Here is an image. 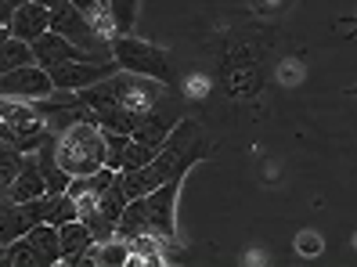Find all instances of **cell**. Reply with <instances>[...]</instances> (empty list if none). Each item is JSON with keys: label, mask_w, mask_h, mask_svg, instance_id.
<instances>
[{"label": "cell", "mask_w": 357, "mask_h": 267, "mask_svg": "<svg viewBox=\"0 0 357 267\" xmlns=\"http://www.w3.org/2000/svg\"><path fill=\"white\" fill-rule=\"evenodd\" d=\"M33 224H36V217H33V210H29V202L0 199V245L22 238Z\"/></svg>", "instance_id": "7c38bea8"}, {"label": "cell", "mask_w": 357, "mask_h": 267, "mask_svg": "<svg viewBox=\"0 0 357 267\" xmlns=\"http://www.w3.org/2000/svg\"><path fill=\"white\" fill-rule=\"evenodd\" d=\"M177 123H181V109L174 105V101L170 98H159L155 101V105L149 109V112H141V119H137V127H134V141H144V145H162V141L166 137H170V130L177 127Z\"/></svg>", "instance_id": "ba28073f"}, {"label": "cell", "mask_w": 357, "mask_h": 267, "mask_svg": "<svg viewBox=\"0 0 357 267\" xmlns=\"http://www.w3.org/2000/svg\"><path fill=\"white\" fill-rule=\"evenodd\" d=\"M137 8H141V0H109V18H112V29L116 36H130L134 26H137Z\"/></svg>", "instance_id": "2e32d148"}, {"label": "cell", "mask_w": 357, "mask_h": 267, "mask_svg": "<svg viewBox=\"0 0 357 267\" xmlns=\"http://www.w3.org/2000/svg\"><path fill=\"white\" fill-rule=\"evenodd\" d=\"M61 264V242L54 224H33V228L4 245V267H54Z\"/></svg>", "instance_id": "5b68a950"}, {"label": "cell", "mask_w": 357, "mask_h": 267, "mask_svg": "<svg viewBox=\"0 0 357 267\" xmlns=\"http://www.w3.org/2000/svg\"><path fill=\"white\" fill-rule=\"evenodd\" d=\"M36 4H44V8H58L61 0H36Z\"/></svg>", "instance_id": "cb8c5ba5"}, {"label": "cell", "mask_w": 357, "mask_h": 267, "mask_svg": "<svg viewBox=\"0 0 357 267\" xmlns=\"http://www.w3.org/2000/svg\"><path fill=\"white\" fill-rule=\"evenodd\" d=\"M29 47H33V61H36V66H44V69L61 66V61H105V58H98L91 51L76 47L73 40H66V36L54 33V29H47L40 40H33Z\"/></svg>", "instance_id": "9c48e42d"}, {"label": "cell", "mask_w": 357, "mask_h": 267, "mask_svg": "<svg viewBox=\"0 0 357 267\" xmlns=\"http://www.w3.org/2000/svg\"><path fill=\"white\" fill-rule=\"evenodd\" d=\"M98 8H109V0H98Z\"/></svg>", "instance_id": "484cf974"}, {"label": "cell", "mask_w": 357, "mask_h": 267, "mask_svg": "<svg viewBox=\"0 0 357 267\" xmlns=\"http://www.w3.org/2000/svg\"><path fill=\"white\" fill-rule=\"evenodd\" d=\"M51 29V8L36 4V0H29V4L15 8V26H11V36L15 40H26V44H33V40H40Z\"/></svg>", "instance_id": "8fae6325"}, {"label": "cell", "mask_w": 357, "mask_h": 267, "mask_svg": "<svg viewBox=\"0 0 357 267\" xmlns=\"http://www.w3.org/2000/svg\"><path fill=\"white\" fill-rule=\"evenodd\" d=\"M36 167L44 170V181H47V192H51V195H66V192H69L73 174L58 162V152H54V134H47V137L36 145Z\"/></svg>", "instance_id": "30bf717a"}, {"label": "cell", "mask_w": 357, "mask_h": 267, "mask_svg": "<svg viewBox=\"0 0 357 267\" xmlns=\"http://www.w3.org/2000/svg\"><path fill=\"white\" fill-rule=\"evenodd\" d=\"M11 26H15V8L8 4V0H0V44L11 40Z\"/></svg>", "instance_id": "44dd1931"}, {"label": "cell", "mask_w": 357, "mask_h": 267, "mask_svg": "<svg viewBox=\"0 0 357 267\" xmlns=\"http://www.w3.org/2000/svg\"><path fill=\"white\" fill-rule=\"evenodd\" d=\"M112 58L119 61L123 73H137V76L159 79L166 87H177V73L170 66V54L155 44H149V40H137L134 33L130 36H112Z\"/></svg>", "instance_id": "277c9868"}, {"label": "cell", "mask_w": 357, "mask_h": 267, "mask_svg": "<svg viewBox=\"0 0 357 267\" xmlns=\"http://www.w3.org/2000/svg\"><path fill=\"white\" fill-rule=\"evenodd\" d=\"M8 4H11V8H22V4H29V0H8Z\"/></svg>", "instance_id": "d4e9b609"}, {"label": "cell", "mask_w": 357, "mask_h": 267, "mask_svg": "<svg viewBox=\"0 0 357 267\" xmlns=\"http://www.w3.org/2000/svg\"><path fill=\"white\" fill-rule=\"evenodd\" d=\"M209 148H213V145H209V137L202 134L199 123L181 116V123L170 130V137L159 145L152 167L159 170L162 181H184V174L192 170L195 162H202L209 155Z\"/></svg>", "instance_id": "7a4b0ae2"}, {"label": "cell", "mask_w": 357, "mask_h": 267, "mask_svg": "<svg viewBox=\"0 0 357 267\" xmlns=\"http://www.w3.org/2000/svg\"><path fill=\"white\" fill-rule=\"evenodd\" d=\"M54 152H58V162L73 177H87L105 167V130L98 123L79 119L61 134H54Z\"/></svg>", "instance_id": "3957f363"}, {"label": "cell", "mask_w": 357, "mask_h": 267, "mask_svg": "<svg viewBox=\"0 0 357 267\" xmlns=\"http://www.w3.org/2000/svg\"><path fill=\"white\" fill-rule=\"evenodd\" d=\"M54 84H51V73L44 66H18L11 73L0 76V98H15V101H40V98H51Z\"/></svg>", "instance_id": "52a82bcc"}, {"label": "cell", "mask_w": 357, "mask_h": 267, "mask_svg": "<svg viewBox=\"0 0 357 267\" xmlns=\"http://www.w3.org/2000/svg\"><path fill=\"white\" fill-rule=\"evenodd\" d=\"M0 264H4V245H0Z\"/></svg>", "instance_id": "4316f807"}, {"label": "cell", "mask_w": 357, "mask_h": 267, "mask_svg": "<svg viewBox=\"0 0 357 267\" xmlns=\"http://www.w3.org/2000/svg\"><path fill=\"white\" fill-rule=\"evenodd\" d=\"M33 61V47L26 44V40H4L0 44V76L4 73H11V69H18V66H29Z\"/></svg>", "instance_id": "e0dca14e"}, {"label": "cell", "mask_w": 357, "mask_h": 267, "mask_svg": "<svg viewBox=\"0 0 357 267\" xmlns=\"http://www.w3.org/2000/svg\"><path fill=\"white\" fill-rule=\"evenodd\" d=\"M73 8H79V11H87V15H94V11H105V8H98V0H69Z\"/></svg>", "instance_id": "603a6c76"}, {"label": "cell", "mask_w": 357, "mask_h": 267, "mask_svg": "<svg viewBox=\"0 0 357 267\" xmlns=\"http://www.w3.org/2000/svg\"><path fill=\"white\" fill-rule=\"evenodd\" d=\"M130 145V134H116V130H105V167L119 170L123 162V152Z\"/></svg>", "instance_id": "d6986e66"}, {"label": "cell", "mask_w": 357, "mask_h": 267, "mask_svg": "<svg viewBox=\"0 0 357 267\" xmlns=\"http://www.w3.org/2000/svg\"><path fill=\"white\" fill-rule=\"evenodd\" d=\"M155 145H144V141H134L130 137V145L127 152H123V162H119V170H137V167H149V162L155 159Z\"/></svg>", "instance_id": "ac0fdd59"}, {"label": "cell", "mask_w": 357, "mask_h": 267, "mask_svg": "<svg viewBox=\"0 0 357 267\" xmlns=\"http://www.w3.org/2000/svg\"><path fill=\"white\" fill-rule=\"evenodd\" d=\"M22 162H26V152H22V148H15V145H8V141H0V199H8L18 170H22Z\"/></svg>", "instance_id": "9a60e30c"}, {"label": "cell", "mask_w": 357, "mask_h": 267, "mask_svg": "<svg viewBox=\"0 0 357 267\" xmlns=\"http://www.w3.org/2000/svg\"><path fill=\"white\" fill-rule=\"evenodd\" d=\"M51 84L54 91H83V87H94L101 79H109L112 73H119V61L116 58H105V61H61V66H51Z\"/></svg>", "instance_id": "8992f818"}, {"label": "cell", "mask_w": 357, "mask_h": 267, "mask_svg": "<svg viewBox=\"0 0 357 267\" xmlns=\"http://www.w3.org/2000/svg\"><path fill=\"white\" fill-rule=\"evenodd\" d=\"M58 242H61V264L76 267V260L94 245V235H91L87 224L76 217V220H69V224H61V228H58Z\"/></svg>", "instance_id": "5bb4252c"}, {"label": "cell", "mask_w": 357, "mask_h": 267, "mask_svg": "<svg viewBox=\"0 0 357 267\" xmlns=\"http://www.w3.org/2000/svg\"><path fill=\"white\" fill-rule=\"evenodd\" d=\"M40 195H47L44 170L36 167V155H26V162H22V170H18L15 184H11L8 199H11V202H33V199H40Z\"/></svg>", "instance_id": "4fadbf2b"}, {"label": "cell", "mask_w": 357, "mask_h": 267, "mask_svg": "<svg viewBox=\"0 0 357 267\" xmlns=\"http://www.w3.org/2000/svg\"><path fill=\"white\" fill-rule=\"evenodd\" d=\"M177 195H181V181H166L149 195L130 199L116 224V238H159L170 242L177 231Z\"/></svg>", "instance_id": "6da1fadb"}, {"label": "cell", "mask_w": 357, "mask_h": 267, "mask_svg": "<svg viewBox=\"0 0 357 267\" xmlns=\"http://www.w3.org/2000/svg\"><path fill=\"white\" fill-rule=\"evenodd\" d=\"M354 94H357V91H354Z\"/></svg>", "instance_id": "f1b7e54d"}, {"label": "cell", "mask_w": 357, "mask_h": 267, "mask_svg": "<svg viewBox=\"0 0 357 267\" xmlns=\"http://www.w3.org/2000/svg\"><path fill=\"white\" fill-rule=\"evenodd\" d=\"M354 33H357V18H354Z\"/></svg>", "instance_id": "83f0119b"}, {"label": "cell", "mask_w": 357, "mask_h": 267, "mask_svg": "<svg viewBox=\"0 0 357 267\" xmlns=\"http://www.w3.org/2000/svg\"><path fill=\"white\" fill-rule=\"evenodd\" d=\"M79 217V206H76V199L66 192V195H54V206L47 213V224H54V228H61V224H69Z\"/></svg>", "instance_id": "ffe728a7"}, {"label": "cell", "mask_w": 357, "mask_h": 267, "mask_svg": "<svg viewBox=\"0 0 357 267\" xmlns=\"http://www.w3.org/2000/svg\"><path fill=\"white\" fill-rule=\"evenodd\" d=\"M318 250H321V245H318V235H310V231H307V235L300 238V253L314 257V253H318Z\"/></svg>", "instance_id": "7402d4cb"}]
</instances>
